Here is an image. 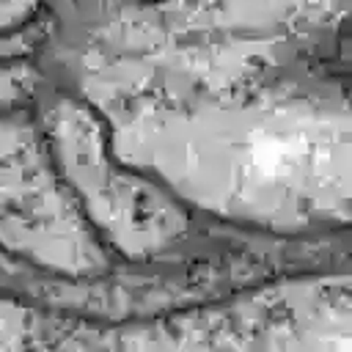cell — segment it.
<instances>
[{"mask_svg":"<svg viewBox=\"0 0 352 352\" xmlns=\"http://www.w3.org/2000/svg\"><path fill=\"white\" fill-rule=\"evenodd\" d=\"M110 143L212 212L278 228L346 223L349 116L308 99L135 110Z\"/></svg>","mask_w":352,"mask_h":352,"instance_id":"cell-1","label":"cell"},{"mask_svg":"<svg viewBox=\"0 0 352 352\" xmlns=\"http://www.w3.org/2000/svg\"><path fill=\"white\" fill-rule=\"evenodd\" d=\"M44 135L82 214L121 256L148 258L184 234L182 206L113 154L104 126L88 104L74 99L55 104Z\"/></svg>","mask_w":352,"mask_h":352,"instance_id":"cell-3","label":"cell"},{"mask_svg":"<svg viewBox=\"0 0 352 352\" xmlns=\"http://www.w3.org/2000/svg\"><path fill=\"white\" fill-rule=\"evenodd\" d=\"M38 6L41 0H0V33L22 25Z\"/></svg>","mask_w":352,"mask_h":352,"instance_id":"cell-5","label":"cell"},{"mask_svg":"<svg viewBox=\"0 0 352 352\" xmlns=\"http://www.w3.org/2000/svg\"><path fill=\"white\" fill-rule=\"evenodd\" d=\"M0 248L63 278H94L110 264L47 135L19 113L0 118Z\"/></svg>","mask_w":352,"mask_h":352,"instance_id":"cell-4","label":"cell"},{"mask_svg":"<svg viewBox=\"0 0 352 352\" xmlns=\"http://www.w3.org/2000/svg\"><path fill=\"white\" fill-rule=\"evenodd\" d=\"M349 278L272 283L168 319L96 327L0 297V349H338L352 346Z\"/></svg>","mask_w":352,"mask_h":352,"instance_id":"cell-2","label":"cell"}]
</instances>
